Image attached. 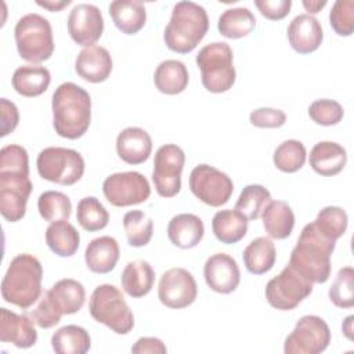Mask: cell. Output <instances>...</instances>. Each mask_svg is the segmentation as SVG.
<instances>
[{
    "label": "cell",
    "instance_id": "cell-50",
    "mask_svg": "<svg viewBox=\"0 0 354 354\" xmlns=\"http://www.w3.org/2000/svg\"><path fill=\"white\" fill-rule=\"evenodd\" d=\"M301 4H303V7L310 12V15L311 14H317V12H319L325 6H326V1L325 0H322V1H319V0H303L301 1Z\"/></svg>",
    "mask_w": 354,
    "mask_h": 354
},
{
    "label": "cell",
    "instance_id": "cell-8",
    "mask_svg": "<svg viewBox=\"0 0 354 354\" xmlns=\"http://www.w3.org/2000/svg\"><path fill=\"white\" fill-rule=\"evenodd\" d=\"M203 87L214 94L228 91L236 77L234 54L225 41H213L202 47L196 55Z\"/></svg>",
    "mask_w": 354,
    "mask_h": 354
},
{
    "label": "cell",
    "instance_id": "cell-17",
    "mask_svg": "<svg viewBox=\"0 0 354 354\" xmlns=\"http://www.w3.org/2000/svg\"><path fill=\"white\" fill-rule=\"evenodd\" d=\"M104 32V18L94 4L80 3L75 6L68 17V33L71 39L83 47L94 46Z\"/></svg>",
    "mask_w": 354,
    "mask_h": 354
},
{
    "label": "cell",
    "instance_id": "cell-1",
    "mask_svg": "<svg viewBox=\"0 0 354 354\" xmlns=\"http://www.w3.org/2000/svg\"><path fill=\"white\" fill-rule=\"evenodd\" d=\"M33 189L29 178L28 151L18 144L0 149V213L17 223L26 213V203Z\"/></svg>",
    "mask_w": 354,
    "mask_h": 354
},
{
    "label": "cell",
    "instance_id": "cell-18",
    "mask_svg": "<svg viewBox=\"0 0 354 354\" xmlns=\"http://www.w3.org/2000/svg\"><path fill=\"white\" fill-rule=\"evenodd\" d=\"M206 285L217 293L228 295L241 282V271L236 260L227 253H214L207 257L203 266Z\"/></svg>",
    "mask_w": 354,
    "mask_h": 354
},
{
    "label": "cell",
    "instance_id": "cell-35",
    "mask_svg": "<svg viewBox=\"0 0 354 354\" xmlns=\"http://www.w3.org/2000/svg\"><path fill=\"white\" fill-rule=\"evenodd\" d=\"M256 26L253 12L246 7H235L225 10L217 22V29L227 39H241L248 36Z\"/></svg>",
    "mask_w": 354,
    "mask_h": 354
},
{
    "label": "cell",
    "instance_id": "cell-39",
    "mask_svg": "<svg viewBox=\"0 0 354 354\" xmlns=\"http://www.w3.org/2000/svg\"><path fill=\"white\" fill-rule=\"evenodd\" d=\"M307 159V151L299 140H285L281 142L272 155L275 167L283 173H295L300 170Z\"/></svg>",
    "mask_w": 354,
    "mask_h": 354
},
{
    "label": "cell",
    "instance_id": "cell-45",
    "mask_svg": "<svg viewBox=\"0 0 354 354\" xmlns=\"http://www.w3.org/2000/svg\"><path fill=\"white\" fill-rule=\"evenodd\" d=\"M249 120L259 129H278L285 124L286 115L283 111L275 108H257L250 112Z\"/></svg>",
    "mask_w": 354,
    "mask_h": 354
},
{
    "label": "cell",
    "instance_id": "cell-47",
    "mask_svg": "<svg viewBox=\"0 0 354 354\" xmlns=\"http://www.w3.org/2000/svg\"><path fill=\"white\" fill-rule=\"evenodd\" d=\"M0 109H1V137L8 136L15 130L19 122V112L14 102L8 101L7 98L0 100Z\"/></svg>",
    "mask_w": 354,
    "mask_h": 354
},
{
    "label": "cell",
    "instance_id": "cell-16",
    "mask_svg": "<svg viewBox=\"0 0 354 354\" xmlns=\"http://www.w3.org/2000/svg\"><path fill=\"white\" fill-rule=\"evenodd\" d=\"M198 296V285L194 275L181 267L165 271L159 279L158 297L169 308H185Z\"/></svg>",
    "mask_w": 354,
    "mask_h": 354
},
{
    "label": "cell",
    "instance_id": "cell-41",
    "mask_svg": "<svg viewBox=\"0 0 354 354\" xmlns=\"http://www.w3.org/2000/svg\"><path fill=\"white\" fill-rule=\"evenodd\" d=\"M315 227L329 239L337 241L344 235L348 224V217L346 210L339 206H326L321 209L313 221Z\"/></svg>",
    "mask_w": 354,
    "mask_h": 354
},
{
    "label": "cell",
    "instance_id": "cell-21",
    "mask_svg": "<svg viewBox=\"0 0 354 354\" xmlns=\"http://www.w3.org/2000/svg\"><path fill=\"white\" fill-rule=\"evenodd\" d=\"M76 73L90 83L105 82L112 72V57L105 47H84L75 61Z\"/></svg>",
    "mask_w": 354,
    "mask_h": 354
},
{
    "label": "cell",
    "instance_id": "cell-36",
    "mask_svg": "<svg viewBox=\"0 0 354 354\" xmlns=\"http://www.w3.org/2000/svg\"><path fill=\"white\" fill-rule=\"evenodd\" d=\"M76 220L83 230L94 232L108 225L109 213L95 196H84L77 202Z\"/></svg>",
    "mask_w": 354,
    "mask_h": 354
},
{
    "label": "cell",
    "instance_id": "cell-29",
    "mask_svg": "<svg viewBox=\"0 0 354 354\" xmlns=\"http://www.w3.org/2000/svg\"><path fill=\"white\" fill-rule=\"evenodd\" d=\"M260 217L266 232L274 239H285L293 231L295 213L285 201H271Z\"/></svg>",
    "mask_w": 354,
    "mask_h": 354
},
{
    "label": "cell",
    "instance_id": "cell-34",
    "mask_svg": "<svg viewBox=\"0 0 354 354\" xmlns=\"http://www.w3.org/2000/svg\"><path fill=\"white\" fill-rule=\"evenodd\" d=\"M51 347L57 354H86L91 347V339L84 328L65 325L53 333Z\"/></svg>",
    "mask_w": 354,
    "mask_h": 354
},
{
    "label": "cell",
    "instance_id": "cell-48",
    "mask_svg": "<svg viewBox=\"0 0 354 354\" xmlns=\"http://www.w3.org/2000/svg\"><path fill=\"white\" fill-rule=\"evenodd\" d=\"M133 354H166L167 347L159 337H140L131 347Z\"/></svg>",
    "mask_w": 354,
    "mask_h": 354
},
{
    "label": "cell",
    "instance_id": "cell-26",
    "mask_svg": "<svg viewBox=\"0 0 354 354\" xmlns=\"http://www.w3.org/2000/svg\"><path fill=\"white\" fill-rule=\"evenodd\" d=\"M109 15L115 26L124 35L140 32L147 21L144 3L140 0H115L109 4Z\"/></svg>",
    "mask_w": 354,
    "mask_h": 354
},
{
    "label": "cell",
    "instance_id": "cell-3",
    "mask_svg": "<svg viewBox=\"0 0 354 354\" xmlns=\"http://www.w3.org/2000/svg\"><path fill=\"white\" fill-rule=\"evenodd\" d=\"M335 246L336 241L325 236L311 221L301 230L289 266L311 283H325L330 277V256Z\"/></svg>",
    "mask_w": 354,
    "mask_h": 354
},
{
    "label": "cell",
    "instance_id": "cell-2",
    "mask_svg": "<svg viewBox=\"0 0 354 354\" xmlns=\"http://www.w3.org/2000/svg\"><path fill=\"white\" fill-rule=\"evenodd\" d=\"M53 126L59 137L77 140L86 134L91 122V97L72 82L61 83L51 100Z\"/></svg>",
    "mask_w": 354,
    "mask_h": 354
},
{
    "label": "cell",
    "instance_id": "cell-37",
    "mask_svg": "<svg viewBox=\"0 0 354 354\" xmlns=\"http://www.w3.org/2000/svg\"><path fill=\"white\" fill-rule=\"evenodd\" d=\"M123 228L129 245L142 248L148 245L152 238L153 221L142 210H130L123 216Z\"/></svg>",
    "mask_w": 354,
    "mask_h": 354
},
{
    "label": "cell",
    "instance_id": "cell-4",
    "mask_svg": "<svg viewBox=\"0 0 354 354\" xmlns=\"http://www.w3.org/2000/svg\"><path fill=\"white\" fill-rule=\"evenodd\" d=\"M43 267L37 257L29 253L17 254L1 281L3 299L19 308H29L41 295Z\"/></svg>",
    "mask_w": 354,
    "mask_h": 354
},
{
    "label": "cell",
    "instance_id": "cell-19",
    "mask_svg": "<svg viewBox=\"0 0 354 354\" xmlns=\"http://www.w3.org/2000/svg\"><path fill=\"white\" fill-rule=\"evenodd\" d=\"M286 33L290 47L299 54H310L318 50L324 40L319 21L310 14L296 15L290 21Z\"/></svg>",
    "mask_w": 354,
    "mask_h": 354
},
{
    "label": "cell",
    "instance_id": "cell-38",
    "mask_svg": "<svg viewBox=\"0 0 354 354\" xmlns=\"http://www.w3.org/2000/svg\"><path fill=\"white\" fill-rule=\"evenodd\" d=\"M271 202L270 191L260 184L246 185L235 203V210L241 212L248 220H256L261 216L266 206Z\"/></svg>",
    "mask_w": 354,
    "mask_h": 354
},
{
    "label": "cell",
    "instance_id": "cell-27",
    "mask_svg": "<svg viewBox=\"0 0 354 354\" xmlns=\"http://www.w3.org/2000/svg\"><path fill=\"white\" fill-rule=\"evenodd\" d=\"M51 82L50 71L39 64L18 66L12 75L14 90L24 97H37L43 94Z\"/></svg>",
    "mask_w": 354,
    "mask_h": 354
},
{
    "label": "cell",
    "instance_id": "cell-5",
    "mask_svg": "<svg viewBox=\"0 0 354 354\" xmlns=\"http://www.w3.org/2000/svg\"><path fill=\"white\" fill-rule=\"evenodd\" d=\"M209 30L206 10L194 1L174 4L169 24L165 28L163 40L169 50L178 54L191 53Z\"/></svg>",
    "mask_w": 354,
    "mask_h": 354
},
{
    "label": "cell",
    "instance_id": "cell-43",
    "mask_svg": "<svg viewBox=\"0 0 354 354\" xmlns=\"http://www.w3.org/2000/svg\"><path fill=\"white\" fill-rule=\"evenodd\" d=\"M308 116L317 124L335 126L343 119L344 111H343V106L337 101L321 98V100H315L314 102L310 104Z\"/></svg>",
    "mask_w": 354,
    "mask_h": 354
},
{
    "label": "cell",
    "instance_id": "cell-12",
    "mask_svg": "<svg viewBox=\"0 0 354 354\" xmlns=\"http://www.w3.org/2000/svg\"><path fill=\"white\" fill-rule=\"evenodd\" d=\"M189 189L205 205L220 207L230 201L234 192V183L224 171L203 163L192 169Z\"/></svg>",
    "mask_w": 354,
    "mask_h": 354
},
{
    "label": "cell",
    "instance_id": "cell-42",
    "mask_svg": "<svg viewBox=\"0 0 354 354\" xmlns=\"http://www.w3.org/2000/svg\"><path fill=\"white\" fill-rule=\"evenodd\" d=\"M329 299L339 308H351L354 306V270L343 267L337 271L335 281L329 288Z\"/></svg>",
    "mask_w": 354,
    "mask_h": 354
},
{
    "label": "cell",
    "instance_id": "cell-6",
    "mask_svg": "<svg viewBox=\"0 0 354 354\" xmlns=\"http://www.w3.org/2000/svg\"><path fill=\"white\" fill-rule=\"evenodd\" d=\"M86 300L84 286L72 278L55 282L43 293L37 307L32 311V318L39 328L48 329L55 326L62 315L77 313Z\"/></svg>",
    "mask_w": 354,
    "mask_h": 354
},
{
    "label": "cell",
    "instance_id": "cell-22",
    "mask_svg": "<svg viewBox=\"0 0 354 354\" xmlns=\"http://www.w3.org/2000/svg\"><path fill=\"white\" fill-rule=\"evenodd\" d=\"M152 151V138L141 127H126L116 138V152L119 158L129 165L144 163Z\"/></svg>",
    "mask_w": 354,
    "mask_h": 354
},
{
    "label": "cell",
    "instance_id": "cell-46",
    "mask_svg": "<svg viewBox=\"0 0 354 354\" xmlns=\"http://www.w3.org/2000/svg\"><path fill=\"white\" fill-rule=\"evenodd\" d=\"M254 6L263 17L271 21H278L285 18L290 12V0H256Z\"/></svg>",
    "mask_w": 354,
    "mask_h": 354
},
{
    "label": "cell",
    "instance_id": "cell-23",
    "mask_svg": "<svg viewBox=\"0 0 354 354\" xmlns=\"http://www.w3.org/2000/svg\"><path fill=\"white\" fill-rule=\"evenodd\" d=\"M120 256L119 243L113 236L102 235L88 242L84 250V261L90 271L95 274L111 272Z\"/></svg>",
    "mask_w": 354,
    "mask_h": 354
},
{
    "label": "cell",
    "instance_id": "cell-24",
    "mask_svg": "<svg viewBox=\"0 0 354 354\" xmlns=\"http://www.w3.org/2000/svg\"><path fill=\"white\" fill-rule=\"evenodd\" d=\"M310 166L321 176L339 174L347 163L346 149L335 141H319L310 151Z\"/></svg>",
    "mask_w": 354,
    "mask_h": 354
},
{
    "label": "cell",
    "instance_id": "cell-28",
    "mask_svg": "<svg viewBox=\"0 0 354 354\" xmlns=\"http://www.w3.org/2000/svg\"><path fill=\"white\" fill-rule=\"evenodd\" d=\"M189 75L184 62L178 59L162 61L153 73L155 87L167 95L183 93L188 86Z\"/></svg>",
    "mask_w": 354,
    "mask_h": 354
},
{
    "label": "cell",
    "instance_id": "cell-13",
    "mask_svg": "<svg viewBox=\"0 0 354 354\" xmlns=\"http://www.w3.org/2000/svg\"><path fill=\"white\" fill-rule=\"evenodd\" d=\"M184 163L185 153L178 145L165 144L158 148L152 170V183L158 195L162 198H173L180 192Z\"/></svg>",
    "mask_w": 354,
    "mask_h": 354
},
{
    "label": "cell",
    "instance_id": "cell-32",
    "mask_svg": "<svg viewBox=\"0 0 354 354\" xmlns=\"http://www.w3.org/2000/svg\"><path fill=\"white\" fill-rule=\"evenodd\" d=\"M243 264L250 274L261 275L268 272L277 260L275 245L268 236H259L248 243L242 253Z\"/></svg>",
    "mask_w": 354,
    "mask_h": 354
},
{
    "label": "cell",
    "instance_id": "cell-14",
    "mask_svg": "<svg viewBox=\"0 0 354 354\" xmlns=\"http://www.w3.org/2000/svg\"><path fill=\"white\" fill-rule=\"evenodd\" d=\"M330 329L325 319L318 315L301 317L293 330L286 336L285 354H318L328 348Z\"/></svg>",
    "mask_w": 354,
    "mask_h": 354
},
{
    "label": "cell",
    "instance_id": "cell-51",
    "mask_svg": "<svg viewBox=\"0 0 354 354\" xmlns=\"http://www.w3.org/2000/svg\"><path fill=\"white\" fill-rule=\"evenodd\" d=\"M353 321H354V315H348V317L343 321V324H342V330H343L344 336H346L348 340H353V332H354Z\"/></svg>",
    "mask_w": 354,
    "mask_h": 354
},
{
    "label": "cell",
    "instance_id": "cell-25",
    "mask_svg": "<svg viewBox=\"0 0 354 354\" xmlns=\"http://www.w3.org/2000/svg\"><path fill=\"white\" fill-rule=\"evenodd\" d=\"M205 235V225L201 217L192 213H180L167 224L169 241L180 249L195 248Z\"/></svg>",
    "mask_w": 354,
    "mask_h": 354
},
{
    "label": "cell",
    "instance_id": "cell-9",
    "mask_svg": "<svg viewBox=\"0 0 354 354\" xmlns=\"http://www.w3.org/2000/svg\"><path fill=\"white\" fill-rule=\"evenodd\" d=\"M88 311L97 322L118 335H127L134 328V315L115 285H98L90 296Z\"/></svg>",
    "mask_w": 354,
    "mask_h": 354
},
{
    "label": "cell",
    "instance_id": "cell-31",
    "mask_svg": "<svg viewBox=\"0 0 354 354\" xmlns=\"http://www.w3.org/2000/svg\"><path fill=\"white\" fill-rule=\"evenodd\" d=\"M155 281V272L151 264L145 260H134L126 264L122 271L120 282L123 290L130 297H144L147 296Z\"/></svg>",
    "mask_w": 354,
    "mask_h": 354
},
{
    "label": "cell",
    "instance_id": "cell-49",
    "mask_svg": "<svg viewBox=\"0 0 354 354\" xmlns=\"http://www.w3.org/2000/svg\"><path fill=\"white\" fill-rule=\"evenodd\" d=\"M37 6L51 11V12H57V11H61L64 7L69 6L71 4V0H62V1H54V0H48V1H40L37 0L36 1Z\"/></svg>",
    "mask_w": 354,
    "mask_h": 354
},
{
    "label": "cell",
    "instance_id": "cell-10",
    "mask_svg": "<svg viewBox=\"0 0 354 354\" xmlns=\"http://www.w3.org/2000/svg\"><path fill=\"white\" fill-rule=\"evenodd\" d=\"M37 173L41 178L59 185H73L84 173L83 156L64 147H47L41 149L36 159Z\"/></svg>",
    "mask_w": 354,
    "mask_h": 354
},
{
    "label": "cell",
    "instance_id": "cell-40",
    "mask_svg": "<svg viewBox=\"0 0 354 354\" xmlns=\"http://www.w3.org/2000/svg\"><path fill=\"white\" fill-rule=\"evenodd\" d=\"M37 209L41 216L48 223H55L61 220H69L72 203L68 195L59 191H44L37 199Z\"/></svg>",
    "mask_w": 354,
    "mask_h": 354
},
{
    "label": "cell",
    "instance_id": "cell-20",
    "mask_svg": "<svg viewBox=\"0 0 354 354\" xmlns=\"http://www.w3.org/2000/svg\"><path fill=\"white\" fill-rule=\"evenodd\" d=\"M0 340L12 343L18 348H29L37 342L33 321L25 314L0 308Z\"/></svg>",
    "mask_w": 354,
    "mask_h": 354
},
{
    "label": "cell",
    "instance_id": "cell-7",
    "mask_svg": "<svg viewBox=\"0 0 354 354\" xmlns=\"http://www.w3.org/2000/svg\"><path fill=\"white\" fill-rule=\"evenodd\" d=\"M14 36L19 57L28 62H44L54 53L51 24L40 14L30 12L21 17L15 24Z\"/></svg>",
    "mask_w": 354,
    "mask_h": 354
},
{
    "label": "cell",
    "instance_id": "cell-33",
    "mask_svg": "<svg viewBox=\"0 0 354 354\" xmlns=\"http://www.w3.org/2000/svg\"><path fill=\"white\" fill-rule=\"evenodd\" d=\"M46 243L50 250L57 256L71 257L79 249L80 235L68 220H61L50 223V225L47 227Z\"/></svg>",
    "mask_w": 354,
    "mask_h": 354
},
{
    "label": "cell",
    "instance_id": "cell-15",
    "mask_svg": "<svg viewBox=\"0 0 354 354\" xmlns=\"http://www.w3.org/2000/svg\"><path fill=\"white\" fill-rule=\"evenodd\" d=\"M102 192L111 205L124 207L145 202L151 195V185L138 171H120L104 180Z\"/></svg>",
    "mask_w": 354,
    "mask_h": 354
},
{
    "label": "cell",
    "instance_id": "cell-11",
    "mask_svg": "<svg viewBox=\"0 0 354 354\" xmlns=\"http://www.w3.org/2000/svg\"><path fill=\"white\" fill-rule=\"evenodd\" d=\"M313 285L288 264L277 277L268 281L264 293L271 307L281 311H290L311 295Z\"/></svg>",
    "mask_w": 354,
    "mask_h": 354
},
{
    "label": "cell",
    "instance_id": "cell-30",
    "mask_svg": "<svg viewBox=\"0 0 354 354\" xmlns=\"http://www.w3.org/2000/svg\"><path fill=\"white\" fill-rule=\"evenodd\" d=\"M248 218L235 209L218 210L212 220L214 236L225 245H232L243 239L248 232Z\"/></svg>",
    "mask_w": 354,
    "mask_h": 354
},
{
    "label": "cell",
    "instance_id": "cell-44",
    "mask_svg": "<svg viewBox=\"0 0 354 354\" xmlns=\"http://www.w3.org/2000/svg\"><path fill=\"white\" fill-rule=\"evenodd\" d=\"M329 24L336 35L351 36L354 32V1H335L329 12Z\"/></svg>",
    "mask_w": 354,
    "mask_h": 354
}]
</instances>
